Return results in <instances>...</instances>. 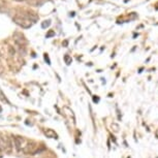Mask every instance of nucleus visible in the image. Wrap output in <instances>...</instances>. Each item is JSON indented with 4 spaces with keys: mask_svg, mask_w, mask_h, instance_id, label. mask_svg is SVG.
<instances>
[{
    "mask_svg": "<svg viewBox=\"0 0 158 158\" xmlns=\"http://www.w3.org/2000/svg\"><path fill=\"white\" fill-rule=\"evenodd\" d=\"M14 22L17 24V25H19L20 27L22 28H30L32 26V24H33V22H31L30 20L26 19L25 17H23L22 15H18V16H15L14 17Z\"/></svg>",
    "mask_w": 158,
    "mask_h": 158,
    "instance_id": "nucleus-1",
    "label": "nucleus"
},
{
    "mask_svg": "<svg viewBox=\"0 0 158 158\" xmlns=\"http://www.w3.org/2000/svg\"><path fill=\"white\" fill-rule=\"evenodd\" d=\"M40 146L37 144H35L34 142H27V144L25 145V147L23 148L22 152L25 154H36V153H40V151H43L44 149L40 150Z\"/></svg>",
    "mask_w": 158,
    "mask_h": 158,
    "instance_id": "nucleus-2",
    "label": "nucleus"
},
{
    "mask_svg": "<svg viewBox=\"0 0 158 158\" xmlns=\"http://www.w3.org/2000/svg\"><path fill=\"white\" fill-rule=\"evenodd\" d=\"M13 38H14L15 43L19 47H24L27 44V40H26L25 36H24L22 33H20V32H15L13 34Z\"/></svg>",
    "mask_w": 158,
    "mask_h": 158,
    "instance_id": "nucleus-3",
    "label": "nucleus"
},
{
    "mask_svg": "<svg viewBox=\"0 0 158 158\" xmlns=\"http://www.w3.org/2000/svg\"><path fill=\"white\" fill-rule=\"evenodd\" d=\"M14 142H15V146H16L17 151H21V150H23L24 147H25L24 143H26L27 141H26L24 138H22V136L17 135V136H15V138H14Z\"/></svg>",
    "mask_w": 158,
    "mask_h": 158,
    "instance_id": "nucleus-4",
    "label": "nucleus"
},
{
    "mask_svg": "<svg viewBox=\"0 0 158 158\" xmlns=\"http://www.w3.org/2000/svg\"><path fill=\"white\" fill-rule=\"evenodd\" d=\"M44 135H47V138H50V139H58V135L53 129L44 130Z\"/></svg>",
    "mask_w": 158,
    "mask_h": 158,
    "instance_id": "nucleus-5",
    "label": "nucleus"
},
{
    "mask_svg": "<svg viewBox=\"0 0 158 158\" xmlns=\"http://www.w3.org/2000/svg\"><path fill=\"white\" fill-rule=\"evenodd\" d=\"M64 111L66 112V114L68 115V117L73 118V121H74V115H73V111H71V110H69L68 108H64ZM74 122H76V121H74Z\"/></svg>",
    "mask_w": 158,
    "mask_h": 158,
    "instance_id": "nucleus-6",
    "label": "nucleus"
},
{
    "mask_svg": "<svg viewBox=\"0 0 158 158\" xmlns=\"http://www.w3.org/2000/svg\"><path fill=\"white\" fill-rule=\"evenodd\" d=\"M50 25H51V21H50V20H48V21H44L43 24H41V27H43L44 29H46V28L49 27Z\"/></svg>",
    "mask_w": 158,
    "mask_h": 158,
    "instance_id": "nucleus-7",
    "label": "nucleus"
},
{
    "mask_svg": "<svg viewBox=\"0 0 158 158\" xmlns=\"http://www.w3.org/2000/svg\"><path fill=\"white\" fill-rule=\"evenodd\" d=\"M64 60H65V63H66L67 65H69L71 63V58L68 55H65L64 56Z\"/></svg>",
    "mask_w": 158,
    "mask_h": 158,
    "instance_id": "nucleus-8",
    "label": "nucleus"
},
{
    "mask_svg": "<svg viewBox=\"0 0 158 158\" xmlns=\"http://www.w3.org/2000/svg\"><path fill=\"white\" fill-rule=\"evenodd\" d=\"M8 52H10V56H15V50H14V48L13 47H8Z\"/></svg>",
    "mask_w": 158,
    "mask_h": 158,
    "instance_id": "nucleus-9",
    "label": "nucleus"
},
{
    "mask_svg": "<svg viewBox=\"0 0 158 158\" xmlns=\"http://www.w3.org/2000/svg\"><path fill=\"white\" fill-rule=\"evenodd\" d=\"M112 128H114V131H115V132H118V131H119V126H118L117 124L113 123V124H112Z\"/></svg>",
    "mask_w": 158,
    "mask_h": 158,
    "instance_id": "nucleus-10",
    "label": "nucleus"
},
{
    "mask_svg": "<svg viewBox=\"0 0 158 158\" xmlns=\"http://www.w3.org/2000/svg\"><path fill=\"white\" fill-rule=\"evenodd\" d=\"M55 35V32L53 31V30H50L49 31V33L47 34V38H49V37H51V36H54Z\"/></svg>",
    "mask_w": 158,
    "mask_h": 158,
    "instance_id": "nucleus-11",
    "label": "nucleus"
},
{
    "mask_svg": "<svg viewBox=\"0 0 158 158\" xmlns=\"http://www.w3.org/2000/svg\"><path fill=\"white\" fill-rule=\"evenodd\" d=\"M6 5V1L5 0H0V7H3Z\"/></svg>",
    "mask_w": 158,
    "mask_h": 158,
    "instance_id": "nucleus-12",
    "label": "nucleus"
},
{
    "mask_svg": "<svg viewBox=\"0 0 158 158\" xmlns=\"http://www.w3.org/2000/svg\"><path fill=\"white\" fill-rule=\"evenodd\" d=\"M44 60L47 61V63H48V64H51V61H50L49 56H48V54H44Z\"/></svg>",
    "mask_w": 158,
    "mask_h": 158,
    "instance_id": "nucleus-13",
    "label": "nucleus"
},
{
    "mask_svg": "<svg viewBox=\"0 0 158 158\" xmlns=\"http://www.w3.org/2000/svg\"><path fill=\"white\" fill-rule=\"evenodd\" d=\"M3 71H4V67H3V64L0 62V74H2L3 73Z\"/></svg>",
    "mask_w": 158,
    "mask_h": 158,
    "instance_id": "nucleus-14",
    "label": "nucleus"
},
{
    "mask_svg": "<svg viewBox=\"0 0 158 158\" xmlns=\"http://www.w3.org/2000/svg\"><path fill=\"white\" fill-rule=\"evenodd\" d=\"M14 1H17V2H23V1H26V0H14Z\"/></svg>",
    "mask_w": 158,
    "mask_h": 158,
    "instance_id": "nucleus-15",
    "label": "nucleus"
},
{
    "mask_svg": "<svg viewBox=\"0 0 158 158\" xmlns=\"http://www.w3.org/2000/svg\"><path fill=\"white\" fill-rule=\"evenodd\" d=\"M1 112H2V108L0 106V113H1Z\"/></svg>",
    "mask_w": 158,
    "mask_h": 158,
    "instance_id": "nucleus-16",
    "label": "nucleus"
}]
</instances>
